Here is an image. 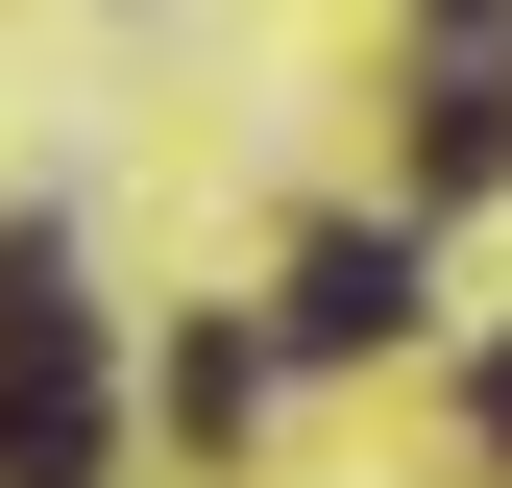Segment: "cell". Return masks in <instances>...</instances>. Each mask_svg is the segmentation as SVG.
Wrapping results in <instances>:
<instances>
[{"label": "cell", "instance_id": "cell-2", "mask_svg": "<svg viewBox=\"0 0 512 488\" xmlns=\"http://www.w3.org/2000/svg\"><path fill=\"white\" fill-rule=\"evenodd\" d=\"M391 318H415V244H391V220H317V244H293V318H269V342H293V366H366Z\"/></svg>", "mask_w": 512, "mask_h": 488}, {"label": "cell", "instance_id": "cell-3", "mask_svg": "<svg viewBox=\"0 0 512 488\" xmlns=\"http://www.w3.org/2000/svg\"><path fill=\"white\" fill-rule=\"evenodd\" d=\"M488 171H512V25L439 49V196H488Z\"/></svg>", "mask_w": 512, "mask_h": 488}, {"label": "cell", "instance_id": "cell-4", "mask_svg": "<svg viewBox=\"0 0 512 488\" xmlns=\"http://www.w3.org/2000/svg\"><path fill=\"white\" fill-rule=\"evenodd\" d=\"M488 440H512V342H488Z\"/></svg>", "mask_w": 512, "mask_h": 488}, {"label": "cell", "instance_id": "cell-1", "mask_svg": "<svg viewBox=\"0 0 512 488\" xmlns=\"http://www.w3.org/2000/svg\"><path fill=\"white\" fill-rule=\"evenodd\" d=\"M0 488H98V342H74L49 220L0 244Z\"/></svg>", "mask_w": 512, "mask_h": 488}, {"label": "cell", "instance_id": "cell-5", "mask_svg": "<svg viewBox=\"0 0 512 488\" xmlns=\"http://www.w3.org/2000/svg\"><path fill=\"white\" fill-rule=\"evenodd\" d=\"M464 25H488V0H464Z\"/></svg>", "mask_w": 512, "mask_h": 488}]
</instances>
